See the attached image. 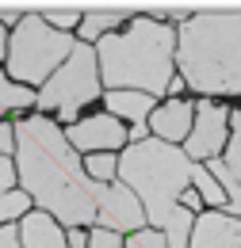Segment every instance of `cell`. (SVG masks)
Wrapping results in <instances>:
<instances>
[{
  "mask_svg": "<svg viewBox=\"0 0 241 248\" xmlns=\"http://www.w3.org/2000/svg\"><path fill=\"white\" fill-rule=\"evenodd\" d=\"M16 153H19V180L31 199L65 225H88L100 214V195L107 184H96L77 149L69 145L65 130L34 115L16 123Z\"/></svg>",
  "mask_w": 241,
  "mask_h": 248,
  "instance_id": "1",
  "label": "cell"
},
{
  "mask_svg": "<svg viewBox=\"0 0 241 248\" xmlns=\"http://www.w3.org/2000/svg\"><path fill=\"white\" fill-rule=\"evenodd\" d=\"M100 80L111 92H146L161 95L172 80L176 31L161 19H130L122 34H103L96 46Z\"/></svg>",
  "mask_w": 241,
  "mask_h": 248,
  "instance_id": "2",
  "label": "cell"
},
{
  "mask_svg": "<svg viewBox=\"0 0 241 248\" xmlns=\"http://www.w3.org/2000/svg\"><path fill=\"white\" fill-rule=\"evenodd\" d=\"M184 84L199 95L241 92V12L188 16L176 34Z\"/></svg>",
  "mask_w": 241,
  "mask_h": 248,
  "instance_id": "3",
  "label": "cell"
},
{
  "mask_svg": "<svg viewBox=\"0 0 241 248\" xmlns=\"http://www.w3.org/2000/svg\"><path fill=\"white\" fill-rule=\"evenodd\" d=\"M191 172H195L191 156L169 141H161V138H146V141L126 145V153L119 160L122 184L142 199L150 225H165L176 214L180 195L191 187Z\"/></svg>",
  "mask_w": 241,
  "mask_h": 248,
  "instance_id": "4",
  "label": "cell"
},
{
  "mask_svg": "<svg viewBox=\"0 0 241 248\" xmlns=\"http://www.w3.org/2000/svg\"><path fill=\"white\" fill-rule=\"evenodd\" d=\"M73 38L65 31H54L46 23V16H23V23L12 34L8 46V73L16 80H31V84H46L50 73H58L73 54Z\"/></svg>",
  "mask_w": 241,
  "mask_h": 248,
  "instance_id": "5",
  "label": "cell"
},
{
  "mask_svg": "<svg viewBox=\"0 0 241 248\" xmlns=\"http://www.w3.org/2000/svg\"><path fill=\"white\" fill-rule=\"evenodd\" d=\"M96 95H100V58H96V50H92L88 42H77L73 54H69V62L42 84L34 107H42V111H54L58 107L61 119L77 126L81 103H92Z\"/></svg>",
  "mask_w": 241,
  "mask_h": 248,
  "instance_id": "6",
  "label": "cell"
},
{
  "mask_svg": "<svg viewBox=\"0 0 241 248\" xmlns=\"http://www.w3.org/2000/svg\"><path fill=\"white\" fill-rule=\"evenodd\" d=\"M230 145V115L218 103H195V123L188 134V156L191 160H214Z\"/></svg>",
  "mask_w": 241,
  "mask_h": 248,
  "instance_id": "7",
  "label": "cell"
},
{
  "mask_svg": "<svg viewBox=\"0 0 241 248\" xmlns=\"http://www.w3.org/2000/svg\"><path fill=\"white\" fill-rule=\"evenodd\" d=\"M65 138H69L73 149L92 156V153H115L119 145H126L130 141V130H122V123L115 115H88V119H81L77 126H69Z\"/></svg>",
  "mask_w": 241,
  "mask_h": 248,
  "instance_id": "8",
  "label": "cell"
},
{
  "mask_svg": "<svg viewBox=\"0 0 241 248\" xmlns=\"http://www.w3.org/2000/svg\"><path fill=\"white\" fill-rule=\"evenodd\" d=\"M96 221L103 229H111V233H122V229L138 233L146 225V206H142V199L126 184H107L103 195H100V214H96Z\"/></svg>",
  "mask_w": 241,
  "mask_h": 248,
  "instance_id": "9",
  "label": "cell"
},
{
  "mask_svg": "<svg viewBox=\"0 0 241 248\" xmlns=\"http://www.w3.org/2000/svg\"><path fill=\"white\" fill-rule=\"evenodd\" d=\"M191 248H241V217L226 210H207L195 217Z\"/></svg>",
  "mask_w": 241,
  "mask_h": 248,
  "instance_id": "10",
  "label": "cell"
},
{
  "mask_svg": "<svg viewBox=\"0 0 241 248\" xmlns=\"http://www.w3.org/2000/svg\"><path fill=\"white\" fill-rule=\"evenodd\" d=\"M191 123H195V107L184 103V99H169V103H161L150 115V130L161 141H169V145H172V141H188Z\"/></svg>",
  "mask_w": 241,
  "mask_h": 248,
  "instance_id": "11",
  "label": "cell"
},
{
  "mask_svg": "<svg viewBox=\"0 0 241 248\" xmlns=\"http://www.w3.org/2000/svg\"><path fill=\"white\" fill-rule=\"evenodd\" d=\"M19 233L23 248H69V233H61V225H54L50 214H27Z\"/></svg>",
  "mask_w": 241,
  "mask_h": 248,
  "instance_id": "12",
  "label": "cell"
},
{
  "mask_svg": "<svg viewBox=\"0 0 241 248\" xmlns=\"http://www.w3.org/2000/svg\"><path fill=\"white\" fill-rule=\"evenodd\" d=\"M107 115L126 119L130 126H146V119L153 115V95L146 92H107Z\"/></svg>",
  "mask_w": 241,
  "mask_h": 248,
  "instance_id": "13",
  "label": "cell"
},
{
  "mask_svg": "<svg viewBox=\"0 0 241 248\" xmlns=\"http://www.w3.org/2000/svg\"><path fill=\"white\" fill-rule=\"evenodd\" d=\"M126 19H130V12H126V8H115V12H88V16L81 19V34H85V42H100L103 31L115 34V27L126 23Z\"/></svg>",
  "mask_w": 241,
  "mask_h": 248,
  "instance_id": "14",
  "label": "cell"
},
{
  "mask_svg": "<svg viewBox=\"0 0 241 248\" xmlns=\"http://www.w3.org/2000/svg\"><path fill=\"white\" fill-rule=\"evenodd\" d=\"M191 229H195V214L176 206V214L165 221V241H169V248H188L191 245Z\"/></svg>",
  "mask_w": 241,
  "mask_h": 248,
  "instance_id": "15",
  "label": "cell"
},
{
  "mask_svg": "<svg viewBox=\"0 0 241 248\" xmlns=\"http://www.w3.org/2000/svg\"><path fill=\"white\" fill-rule=\"evenodd\" d=\"M207 172H211L214 180L222 184V191H226V199H230V210H234V217H241V184H238V176L230 172V164L214 156L211 164H207Z\"/></svg>",
  "mask_w": 241,
  "mask_h": 248,
  "instance_id": "16",
  "label": "cell"
},
{
  "mask_svg": "<svg viewBox=\"0 0 241 248\" xmlns=\"http://www.w3.org/2000/svg\"><path fill=\"white\" fill-rule=\"evenodd\" d=\"M191 187L199 191V199H207V202H211V206H218V210H222V206H230V199H226L222 184L214 180L203 164H195V172H191Z\"/></svg>",
  "mask_w": 241,
  "mask_h": 248,
  "instance_id": "17",
  "label": "cell"
},
{
  "mask_svg": "<svg viewBox=\"0 0 241 248\" xmlns=\"http://www.w3.org/2000/svg\"><path fill=\"white\" fill-rule=\"evenodd\" d=\"M31 103H38V95H31L27 88H19V84H12L8 77H0V111H12V107H31Z\"/></svg>",
  "mask_w": 241,
  "mask_h": 248,
  "instance_id": "18",
  "label": "cell"
},
{
  "mask_svg": "<svg viewBox=\"0 0 241 248\" xmlns=\"http://www.w3.org/2000/svg\"><path fill=\"white\" fill-rule=\"evenodd\" d=\"M85 172H88L96 184H111V176L119 172V164H115V153H92L85 160Z\"/></svg>",
  "mask_w": 241,
  "mask_h": 248,
  "instance_id": "19",
  "label": "cell"
},
{
  "mask_svg": "<svg viewBox=\"0 0 241 248\" xmlns=\"http://www.w3.org/2000/svg\"><path fill=\"white\" fill-rule=\"evenodd\" d=\"M226 164H230V172L238 176V184H241V115L234 111L230 115V145H226V156H222Z\"/></svg>",
  "mask_w": 241,
  "mask_h": 248,
  "instance_id": "20",
  "label": "cell"
},
{
  "mask_svg": "<svg viewBox=\"0 0 241 248\" xmlns=\"http://www.w3.org/2000/svg\"><path fill=\"white\" fill-rule=\"evenodd\" d=\"M126 248H169V241H165V233H157V229H138V233H130Z\"/></svg>",
  "mask_w": 241,
  "mask_h": 248,
  "instance_id": "21",
  "label": "cell"
},
{
  "mask_svg": "<svg viewBox=\"0 0 241 248\" xmlns=\"http://www.w3.org/2000/svg\"><path fill=\"white\" fill-rule=\"evenodd\" d=\"M85 16L77 12V8H58V12H46V23L54 27V31H69L73 23H81Z\"/></svg>",
  "mask_w": 241,
  "mask_h": 248,
  "instance_id": "22",
  "label": "cell"
},
{
  "mask_svg": "<svg viewBox=\"0 0 241 248\" xmlns=\"http://www.w3.org/2000/svg\"><path fill=\"white\" fill-rule=\"evenodd\" d=\"M27 199H31V195H0V221L19 217L23 210H27Z\"/></svg>",
  "mask_w": 241,
  "mask_h": 248,
  "instance_id": "23",
  "label": "cell"
},
{
  "mask_svg": "<svg viewBox=\"0 0 241 248\" xmlns=\"http://www.w3.org/2000/svg\"><path fill=\"white\" fill-rule=\"evenodd\" d=\"M88 248H126L119 241V233H111V229H96L88 237Z\"/></svg>",
  "mask_w": 241,
  "mask_h": 248,
  "instance_id": "24",
  "label": "cell"
},
{
  "mask_svg": "<svg viewBox=\"0 0 241 248\" xmlns=\"http://www.w3.org/2000/svg\"><path fill=\"white\" fill-rule=\"evenodd\" d=\"M12 180H16V168L8 164V156H0V195H8Z\"/></svg>",
  "mask_w": 241,
  "mask_h": 248,
  "instance_id": "25",
  "label": "cell"
},
{
  "mask_svg": "<svg viewBox=\"0 0 241 248\" xmlns=\"http://www.w3.org/2000/svg\"><path fill=\"white\" fill-rule=\"evenodd\" d=\"M12 145H16V126H4V123H0V156L8 153Z\"/></svg>",
  "mask_w": 241,
  "mask_h": 248,
  "instance_id": "26",
  "label": "cell"
},
{
  "mask_svg": "<svg viewBox=\"0 0 241 248\" xmlns=\"http://www.w3.org/2000/svg\"><path fill=\"white\" fill-rule=\"evenodd\" d=\"M199 202H203V199H199V191H195V187H188V191L180 195V206H184V210H191V214L199 210Z\"/></svg>",
  "mask_w": 241,
  "mask_h": 248,
  "instance_id": "27",
  "label": "cell"
},
{
  "mask_svg": "<svg viewBox=\"0 0 241 248\" xmlns=\"http://www.w3.org/2000/svg\"><path fill=\"white\" fill-rule=\"evenodd\" d=\"M0 248H19V233H16V225H4V229H0Z\"/></svg>",
  "mask_w": 241,
  "mask_h": 248,
  "instance_id": "28",
  "label": "cell"
},
{
  "mask_svg": "<svg viewBox=\"0 0 241 248\" xmlns=\"http://www.w3.org/2000/svg\"><path fill=\"white\" fill-rule=\"evenodd\" d=\"M69 248H88L85 245V229H73V233H69Z\"/></svg>",
  "mask_w": 241,
  "mask_h": 248,
  "instance_id": "29",
  "label": "cell"
},
{
  "mask_svg": "<svg viewBox=\"0 0 241 248\" xmlns=\"http://www.w3.org/2000/svg\"><path fill=\"white\" fill-rule=\"evenodd\" d=\"M180 88H184V77H176V80H169V95H172V99H180Z\"/></svg>",
  "mask_w": 241,
  "mask_h": 248,
  "instance_id": "30",
  "label": "cell"
},
{
  "mask_svg": "<svg viewBox=\"0 0 241 248\" xmlns=\"http://www.w3.org/2000/svg\"><path fill=\"white\" fill-rule=\"evenodd\" d=\"M0 19H4V23H19V12H16V8H4Z\"/></svg>",
  "mask_w": 241,
  "mask_h": 248,
  "instance_id": "31",
  "label": "cell"
},
{
  "mask_svg": "<svg viewBox=\"0 0 241 248\" xmlns=\"http://www.w3.org/2000/svg\"><path fill=\"white\" fill-rule=\"evenodd\" d=\"M4 42H8V38H4V27H0V54H4Z\"/></svg>",
  "mask_w": 241,
  "mask_h": 248,
  "instance_id": "32",
  "label": "cell"
}]
</instances>
